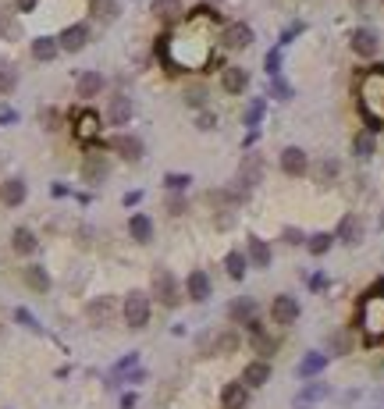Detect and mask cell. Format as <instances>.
<instances>
[{
	"instance_id": "d590c367",
	"label": "cell",
	"mask_w": 384,
	"mask_h": 409,
	"mask_svg": "<svg viewBox=\"0 0 384 409\" xmlns=\"http://www.w3.org/2000/svg\"><path fill=\"white\" fill-rule=\"evenodd\" d=\"M263 111H267V100H263V96H253V100H249V107H246V114H242L246 128H256V125H260V118H263Z\"/></svg>"
},
{
	"instance_id": "c3c4849f",
	"label": "cell",
	"mask_w": 384,
	"mask_h": 409,
	"mask_svg": "<svg viewBox=\"0 0 384 409\" xmlns=\"http://www.w3.org/2000/svg\"><path fill=\"white\" fill-rule=\"evenodd\" d=\"M267 75H281V47H274V50H267Z\"/></svg>"
},
{
	"instance_id": "f1b7e54d",
	"label": "cell",
	"mask_w": 384,
	"mask_h": 409,
	"mask_svg": "<svg viewBox=\"0 0 384 409\" xmlns=\"http://www.w3.org/2000/svg\"><path fill=\"white\" fill-rule=\"evenodd\" d=\"M324 366H327V352H306V356L299 359L295 374H299L302 381H309V377H317V374H320Z\"/></svg>"
},
{
	"instance_id": "52a82bcc",
	"label": "cell",
	"mask_w": 384,
	"mask_h": 409,
	"mask_svg": "<svg viewBox=\"0 0 384 409\" xmlns=\"http://www.w3.org/2000/svg\"><path fill=\"white\" fill-rule=\"evenodd\" d=\"M263 178V157L256 153V150H249V153H242V160H238V185L242 189H253L256 181Z\"/></svg>"
},
{
	"instance_id": "9a60e30c",
	"label": "cell",
	"mask_w": 384,
	"mask_h": 409,
	"mask_svg": "<svg viewBox=\"0 0 384 409\" xmlns=\"http://www.w3.org/2000/svg\"><path fill=\"white\" fill-rule=\"evenodd\" d=\"M104 86H107V79H104L100 72H82V75L75 79V96H79V100H93V96L104 93Z\"/></svg>"
},
{
	"instance_id": "d6986e66",
	"label": "cell",
	"mask_w": 384,
	"mask_h": 409,
	"mask_svg": "<svg viewBox=\"0 0 384 409\" xmlns=\"http://www.w3.org/2000/svg\"><path fill=\"white\" fill-rule=\"evenodd\" d=\"M97 135H100V114L97 111H82L75 118V139L79 142H93Z\"/></svg>"
},
{
	"instance_id": "816d5d0a",
	"label": "cell",
	"mask_w": 384,
	"mask_h": 409,
	"mask_svg": "<svg viewBox=\"0 0 384 409\" xmlns=\"http://www.w3.org/2000/svg\"><path fill=\"white\" fill-rule=\"evenodd\" d=\"M36 8H40V0H15V11L18 15H33Z\"/></svg>"
},
{
	"instance_id": "f6af8a7d",
	"label": "cell",
	"mask_w": 384,
	"mask_h": 409,
	"mask_svg": "<svg viewBox=\"0 0 384 409\" xmlns=\"http://www.w3.org/2000/svg\"><path fill=\"white\" fill-rule=\"evenodd\" d=\"M15 320H18L26 331H33V335H43V324H40V320H36V317H33L26 306H18V310H15Z\"/></svg>"
},
{
	"instance_id": "f907efd6",
	"label": "cell",
	"mask_w": 384,
	"mask_h": 409,
	"mask_svg": "<svg viewBox=\"0 0 384 409\" xmlns=\"http://www.w3.org/2000/svg\"><path fill=\"white\" fill-rule=\"evenodd\" d=\"M214 225H217L221 232H228V228L235 225V211H217V214H214Z\"/></svg>"
},
{
	"instance_id": "bcb514c9",
	"label": "cell",
	"mask_w": 384,
	"mask_h": 409,
	"mask_svg": "<svg viewBox=\"0 0 384 409\" xmlns=\"http://www.w3.org/2000/svg\"><path fill=\"white\" fill-rule=\"evenodd\" d=\"M185 211H189V199H185L182 192H171V196H168V214H171V218H182Z\"/></svg>"
},
{
	"instance_id": "91938a15",
	"label": "cell",
	"mask_w": 384,
	"mask_h": 409,
	"mask_svg": "<svg viewBox=\"0 0 384 409\" xmlns=\"http://www.w3.org/2000/svg\"><path fill=\"white\" fill-rule=\"evenodd\" d=\"M380 4H384V0H380Z\"/></svg>"
},
{
	"instance_id": "680465c9",
	"label": "cell",
	"mask_w": 384,
	"mask_h": 409,
	"mask_svg": "<svg viewBox=\"0 0 384 409\" xmlns=\"http://www.w3.org/2000/svg\"><path fill=\"white\" fill-rule=\"evenodd\" d=\"M356 4H363V0H356Z\"/></svg>"
},
{
	"instance_id": "8d00e7d4",
	"label": "cell",
	"mask_w": 384,
	"mask_h": 409,
	"mask_svg": "<svg viewBox=\"0 0 384 409\" xmlns=\"http://www.w3.org/2000/svg\"><path fill=\"white\" fill-rule=\"evenodd\" d=\"M327 349H331V356H349L352 352V335L349 331H334L327 338Z\"/></svg>"
},
{
	"instance_id": "4316f807",
	"label": "cell",
	"mask_w": 384,
	"mask_h": 409,
	"mask_svg": "<svg viewBox=\"0 0 384 409\" xmlns=\"http://www.w3.org/2000/svg\"><path fill=\"white\" fill-rule=\"evenodd\" d=\"M253 317H256V303H253L249 296L231 299V306H228V320H231V324H249Z\"/></svg>"
},
{
	"instance_id": "74e56055",
	"label": "cell",
	"mask_w": 384,
	"mask_h": 409,
	"mask_svg": "<svg viewBox=\"0 0 384 409\" xmlns=\"http://www.w3.org/2000/svg\"><path fill=\"white\" fill-rule=\"evenodd\" d=\"M338 171H341V167H338V160H334V157H324V160L317 164V181H320V185H327V181H334V178H338Z\"/></svg>"
},
{
	"instance_id": "4fadbf2b",
	"label": "cell",
	"mask_w": 384,
	"mask_h": 409,
	"mask_svg": "<svg viewBox=\"0 0 384 409\" xmlns=\"http://www.w3.org/2000/svg\"><path fill=\"white\" fill-rule=\"evenodd\" d=\"M246 86H249V72H246V68H238V65H224V68H221V89H224L228 96L246 93Z\"/></svg>"
},
{
	"instance_id": "7bdbcfd3",
	"label": "cell",
	"mask_w": 384,
	"mask_h": 409,
	"mask_svg": "<svg viewBox=\"0 0 384 409\" xmlns=\"http://www.w3.org/2000/svg\"><path fill=\"white\" fill-rule=\"evenodd\" d=\"M270 96H274V100H292V96H295V89H292L281 75H270Z\"/></svg>"
},
{
	"instance_id": "e575fe53",
	"label": "cell",
	"mask_w": 384,
	"mask_h": 409,
	"mask_svg": "<svg viewBox=\"0 0 384 409\" xmlns=\"http://www.w3.org/2000/svg\"><path fill=\"white\" fill-rule=\"evenodd\" d=\"M224 267H228V274H231L235 281H242V278H246V267H249V260H246V253L231 250V253L224 257Z\"/></svg>"
},
{
	"instance_id": "8fae6325",
	"label": "cell",
	"mask_w": 384,
	"mask_h": 409,
	"mask_svg": "<svg viewBox=\"0 0 384 409\" xmlns=\"http://www.w3.org/2000/svg\"><path fill=\"white\" fill-rule=\"evenodd\" d=\"M29 199V185H26V178H4L0 181V203H4V207H22V203Z\"/></svg>"
},
{
	"instance_id": "836d02e7",
	"label": "cell",
	"mask_w": 384,
	"mask_h": 409,
	"mask_svg": "<svg viewBox=\"0 0 384 409\" xmlns=\"http://www.w3.org/2000/svg\"><path fill=\"white\" fill-rule=\"evenodd\" d=\"M18 89V68L11 61H0V93H15Z\"/></svg>"
},
{
	"instance_id": "7dc6e473",
	"label": "cell",
	"mask_w": 384,
	"mask_h": 409,
	"mask_svg": "<svg viewBox=\"0 0 384 409\" xmlns=\"http://www.w3.org/2000/svg\"><path fill=\"white\" fill-rule=\"evenodd\" d=\"M281 242H285V246H302V242H306V235H302V228L288 225V228H281Z\"/></svg>"
},
{
	"instance_id": "ffe728a7",
	"label": "cell",
	"mask_w": 384,
	"mask_h": 409,
	"mask_svg": "<svg viewBox=\"0 0 384 409\" xmlns=\"http://www.w3.org/2000/svg\"><path fill=\"white\" fill-rule=\"evenodd\" d=\"M246 260H249V267L267 271V267H270V246H267L263 239L249 235V239H246Z\"/></svg>"
},
{
	"instance_id": "e0dca14e",
	"label": "cell",
	"mask_w": 384,
	"mask_h": 409,
	"mask_svg": "<svg viewBox=\"0 0 384 409\" xmlns=\"http://www.w3.org/2000/svg\"><path fill=\"white\" fill-rule=\"evenodd\" d=\"M22 281L33 288V292H40V296H47L50 292V271L43 267V264H29V267H22Z\"/></svg>"
},
{
	"instance_id": "7c38bea8",
	"label": "cell",
	"mask_w": 384,
	"mask_h": 409,
	"mask_svg": "<svg viewBox=\"0 0 384 409\" xmlns=\"http://www.w3.org/2000/svg\"><path fill=\"white\" fill-rule=\"evenodd\" d=\"M86 43H89V26H86V22H75V26H68V29L57 36V47H61L65 54H79V50H86Z\"/></svg>"
},
{
	"instance_id": "b9f144b4",
	"label": "cell",
	"mask_w": 384,
	"mask_h": 409,
	"mask_svg": "<svg viewBox=\"0 0 384 409\" xmlns=\"http://www.w3.org/2000/svg\"><path fill=\"white\" fill-rule=\"evenodd\" d=\"M253 349L260 352V359H270V356L278 352V342H274L270 335H263V331H260V335H253Z\"/></svg>"
},
{
	"instance_id": "7a4b0ae2",
	"label": "cell",
	"mask_w": 384,
	"mask_h": 409,
	"mask_svg": "<svg viewBox=\"0 0 384 409\" xmlns=\"http://www.w3.org/2000/svg\"><path fill=\"white\" fill-rule=\"evenodd\" d=\"M150 313H153L150 296L139 292V288H132V292L125 296V303H121V317H125V324H128L132 331H143V327L150 324Z\"/></svg>"
},
{
	"instance_id": "30bf717a",
	"label": "cell",
	"mask_w": 384,
	"mask_h": 409,
	"mask_svg": "<svg viewBox=\"0 0 384 409\" xmlns=\"http://www.w3.org/2000/svg\"><path fill=\"white\" fill-rule=\"evenodd\" d=\"M278 160H281V171H285L288 178H302V174L309 171V157H306L302 146H285Z\"/></svg>"
},
{
	"instance_id": "60d3db41",
	"label": "cell",
	"mask_w": 384,
	"mask_h": 409,
	"mask_svg": "<svg viewBox=\"0 0 384 409\" xmlns=\"http://www.w3.org/2000/svg\"><path fill=\"white\" fill-rule=\"evenodd\" d=\"M238 349V335L235 331H217L214 335V352H235Z\"/></svg>"
},
{
	"instance_id": "db71d44e",
	"label": "cell",
	"mask_w": 384,
	"mask_h": 409,
	"mask_svg": "<svg viewBox=\"0 0 384 409\" xmlns=\"http://www.w3.org/2000/svg\"><path fill=\"white\" fill-rule=\"evenodd\" d=\"M121 381H132V384H143V381H146V370H143V366H136V370H128V374H125Z\"/></svg>"
},
{
	"instance_id": "3957f363",
	"label": "cell",
	"mask_w": 384,
	"mask_h": 409,
	"mask_svg": "<svg viewBox=\"0 0 384 409\" xmlns=\"http://www.w3.org/2000/svg\"><path fill=\"white\" fill-rule=\"evenodd\" d=\"M150 288H153V296L160 299V306H168V310H175V306L182 303V288H178V278H175L168 267H157V271H153V278H150Z\"/></svg>"
},
{
	"instance_id": "2e32d148",
	"label": "cell",
	"mask_w": 384,
	"mask_h": 409,
	"mask_svg": "<svg viewBox=\"0 0 384 409\" xmlns=\"http://www.w3.org/2000/svg\"><path fill=\"white\" fill-rule=\"evenodd\" d=\"M327 395H331V388H327L324 381H309V384L292 398V409H313V405H317L320 398H327Z\"/></svg>"
},
{
	"instance_id": "5b68a950",
	"label": "cell",
	"mask_w": 384,
	"mask_h": 409,
	"mask_svg": "<svg viewBox=\"0 0 384 409\" xmlns=\"http://www.w3.org/2000/svg\"><path fill=\"white\" fill-rule=\"evenodd\" d=\"M299 313H302V306H299V299L295 296H274L270 299V320L274 324H281V327H292L295 320H299Z\"/></svg>"
},
{
	"instance_id": "ba28073f",
	"label": "cell",
	"mask_w": 384,
	"mask_h": 409,
	"mask_svg": "<svg viewBox=\"0 0 384 409\" xmlns=\"http://www.w3.org/2000/svg\"><path fill=\"white\" fill-rule=\"evenodd\" d=\"M114 313H118V299H114V296H97V299H89V306H86V317H89L93 327L111 324Z\"/></svg>"
},
{
	"instance_id": "ab89813d",
	"label": "cell",
	"mask_w": 384,
	"mask_h": 409,
	"mask_svg": "<svg viewBox=\"0 0 384 409\" xmlns=\"http://www.w3.org/2000/svg\"><path fill=\"white\" fill-rule=\"evenodd\" d=\"M192 185V174H182V171H168L164 174V189H171V192H185Z\"/></svg>"
},
{
	"instance_id": "9f6ffc18",
	"label": "cell",
	"mask_w": 384,
	"mask_h": 409,
	"mask_svg": "<svg viewBox=\"0 0 384 409\" xmlns=\"http://www.w3.org/2000/svg\"><path fill=\"white\" fill-rule=\"evenodd\" d=\"M139 199H143V192H125V207H136Z\"/></svg>"
},
{
	"instance_id": "6f0895ef",
	"label": "cell",
	"mask_w": 384,
	"mask_h": 409,
	"mask_svg": "<svg viewBox=\"0 0 384 409\" xmlns=\"http://www.w3.org/2000/svg\"><path fill=\"white\" fill-rule=\"evenodd\" d=\"M121 409H136V395H132V391L121 395Z\"/></svg>"
},
{
	"instance_id": "484cf974",
	"label": "cell",
	"mask_w": 384,
	"mask_h": 409,
	"mask_svg": "<svg viewBox=\"0 0 384 409\" xmlns=\"http://www.w3.org/2000/svg\"><path fill=\"white\" fill-rule=\"evenodd\" d=\"M11 250H15L18 257H33V253L40 250L36 232H33V228H15V235H11Z\"/></svg>"
},
{
	"instance_id": "603a6c76",
	"label": "cell",
	"mask_w": 384,
	"mask_h": 409,
	"mask_svg": "<svg viewBox=\"0 0 384 409\" xmlns=\"http://www.w3.org/2000/svg\"><path fill=\"white\" fill-rule=\"evenodd\" d=\"M128 235H132V242L150 246L153 242V221H150V214H132L128 218Z\"/></svg>"
},
{
	"instance_id": "cb8c5ba5",
	"label": "cell",
	"mask_w": 384,
	"mask_h": 409,
	"mask_svg": "<svg viewBox=\"0 0 384 409\" xmlns=\"http://www.w3.org/2000/svg\"><path fill=\"white\" fill-rule=\"evenodd\" d=\"M334 239H338V242H345V246H356V242L363 239V225H359V218H356V214H345V218L338 221Z\"/></svg>"
},
{
	"instance_id": "9c48e42d",
	"label": "cell",
	"mask_w": 384,
	"mask_h": 409,
	"mask_svg": "<svg viewBox=\"0 0 384 409\" xmlns=\"http://www.w3.org/2000/svg\"><path fill=\"white\" fill-rule=\"evenodd\" d=\"M249 43H253V29L246 22H228L221 29V47L224 50H246Z\"/></svg>"
},
{
	"instance_id": "83f0119b",
	"label": "cell",
	"mask_w": 384,
	"mask_h": 409,
	"mask_svg": "<svg viewBox=\"0 0 384 409\" xmlns=\"http://www.w3.org/2000/svg\"><path fill=\"white\" fill-rule=\"evenodd\" d=\"M57 54H61L57 36H36V40H33V57H36L40 65H50Z\"/></svg>"
},
{
	"instance_id": "681fc988",
	"label": "cell",
	"mask_w": 384,
	"mask_h": 409,
	"mask_svg": "<svg viewBox=\"0 0 384 409\" xmlns=\"http://www.w3.org/2000/svg\"><path fill=\"white\" fill-rule=\"evenodd\" d=\"M196 128H199V132H214V128H217V114H214V111H199Z\"/></svg>"
},
{
	"instance_id": "ee69618b",
	"label": "cell",
	"mask_w": 384,
	"mask_h": 409,
	"mask_svg": "<svg viewBox=\"0 0 384 409\" xmlns=\"http://www.w3.org/2000/svg\"><path fill=\"white\" fill-rule=\"evenodd\" d=\"M40 125H43V132H57L61 128V111L57 107H43L40 111Z\"/></svg>"
},
{
	"instance_id": "f546056e",
	"label": "cell",
	"mask_w": 384,
	"mask_h": 409,
	"mask_svg": "<svg viewBox=\"0 0 384 409\" xmlns=\"http://www.w3.org/2000/svg\"><path fill=\"white\" fill-rule=\"evenodd\" d=\"M352 153H356L359 160H366V157H373V153H377V135H373L370 128H363V132H356V135H352Z\"/></svg>"
},
{
	"instance_id": "11a10c76",
	"label": "cell",
	"mask_w": 384,
	"mask_h": 409,
	"mask_svg": "<svg viewBox=\"0 0 384 409\" xmlns=\"http://www.w3.org/2000/svg\"><path fill=\"white\" fill-rule=\"evenodd\" d=\"M15 121H18V111H11V107L0 111V125H4V128H8V125H15Z\"/></svg>"
},
{
	"instance_id": "6da1fadb",
	"label": "cell",
	"mask_w": 384,
	"mask_h": 409,
	"mask_svg": "<svg viewBox=\"0 0 384 409\" xmlns=\"http://www.w3.org/2000/svg\"><path fill=\"white\" fill-rule=\"evenodd\" d=\"M373 103H384V65H373L359 82V111L366 118V128H373Z\"/></svg>"
},
{
	"instance_id": "5bb4252c",
	"label": "cell",
	"mask_w": 384,
	"mask_h": 409,
	"mask_svg": "<svg viewBox=\"0 0 384 409\" xmlns=\"http://www.w3.org/2000/svg\"><path fill=\"white\" fill-rule=\"evenodd\" d=\"M128 121H132V96L114 93V96H111V103H107V125L121 128V125H128Z\"/></svg>"
},
{
	"instance_id": "f5cc1de1",
	"label": "cell",
	"mask_w": 384,
	"mask_h": 409,
	"mask_svg": "<svg viewBox=\"0 0 384 409\" xmlns=\"http://www.w3.org/2000/svg\"><path fill=\"white\" fill-rule=\"evenodd\" d=\"M302 29H306V26H302V22H295V26H288V29H285V33H281V47H285V43H292V40H295V36H299V33H302Z\"/></svg>"
},
{
	"instance_id": "4dcf8cb0",
	"label": "cell",
	"mask_w": 384,
	"mask_h": 409,
	"mask_svg": "<svg viewBox=\"0 0 384 409\" xmlns=\"http://www.w3.org/2000/svg\"><path fill=\"white\" fill-rule=\"evenodd\" d=\"M182 11H185V8H182V0H153V15H157L160 22H168V26L178 22Z\"/></svg>"
},
{
	"instance_id": "8992f818",
	"label": "cell",
	"mask_w": 384,
	"mask_h": 409,
	"mask_svg": "<svg viewBox=\"0 0 384 409\" xmlns=\"http://www.w3.org/2000/svg\"><path fill=\"white\" fill-rule=\"evenodd\" d=\"M121 160H128V164H139L143 157H146V146H143V139L139 135H128V132H118L111 142H107Z\"/></svg>"
},
{
	"instance_id": "f35d334b",
	"label": "cell",
	"mask_w": 384,
	"mask_h": 409,
	"mask_svg": "<svg viewBox=\"0 0 384 409\" xmlns=\"http://www.w3.org/2000/svg\"><path fill=\"white\" fill-rule=\"evenodd\" d=\"M93 15L100 22H114L118 18V0H93Z\"/></svg>"
},
{
	"instance_id": "44dd1931",
	"label": "cell",
	"mask_w": 384,
	"mask_h": 409,
	"mask_svg": "<svg viewBox=\"0 0 384 409\" xmlns=\"http://www.w3.org/2000/svg\"><path fill=\"white\" fill-rule=\"evenodd\" d=\"M246 402H249V388L242 381H231L221 388V409H246Z\"/></svg>"
},
{
	"instance_id": "1f68e13d",
	"label": "cell",
	"mask_w": 384,
	"mask_h": 409,
	"mask_svg": "<svg viewBox=\"0 0 384 409\" xmlns=\"http://www.w3.org/2000/svg\"><path fill=\"white\" fill-rule=\"evenodd\" d=\"M182 100H185V107H192V111H207V86H203V82L185 86Z\"/></svg>"
},
{
	"instance_id": "7402d4cb",
	"label": "cell",
	"mask_w": 384,
	"mask_h": 409,
	"mask_svg": "<svg viewBox=\"0 0 384 409\" xmlns=\"http://www.w3.org/2000/svg\"><path fill=\"white\" fill-rule=\"evenodd\" d=\"M352 50H356L359 57H377V50H380L377 33H373V29H356V33H352Z\"/></svg>"
},
{
	"instance_id": "d6a6232c",
	"label": "cell",
	"mask_w": 384,
	"mask_h": 409,
	"mask_svg": "<svg viewBox=\"0 0 384 409\" xmlns=\"http://www.w3.org/2000/svg\"><path fill=\"white\" fill-rule=\"evenodd\" d=\"M331 246H334V235H331V232H313V235L306 239V250H309V257H324Z\"/></svg>"
},
{
	"instance_id": "ac0fdd59",
	"label": "cell",
	"mask_w": 384,
	"mask_h": 409,
	"mask_svg": "<svg viewBox=\"0 0 384 409\" xmlns=\"http://www.w3.org/2000/svg\"><path fill=\"white\" fill-rule=\"evenodd\" d=\"M185 292H189V299H192V303H207V299L214 296L207 271H189V278H185Z\"/></svg>"
},
{
	"instance_id": "277c9868",
	"label": "cell",
	"mask_w": 384,
	"mask_h": 409,
	"mask_svg": "<svg viewBox=\"0 0 384 409\" xmlns=\"http://www.w3.org/2000/svg\"><path fill=\"white\" fill-rule=\"evenodd\" d=\"M111 178V157L107 153H97V150H89L86 157H82V181L86 185H104Z\"/></svg>"
},
{
	"instance_id": "d4e9b609",
	"label": "cell",
	"mask_w": 384,
	"mask_h": 409,
	"mask_svg": "<svg viewBox=\"0 0 384 409\" xmlns=\"http://www.w3.org/2000/svg\"><path fill=\"white\" fill-rule=\"evenodd\" d=\"M267 381H270V363H267V359L246 363V374H242V384H246V388H263Z\"/></svg>"
}]
</instances>
